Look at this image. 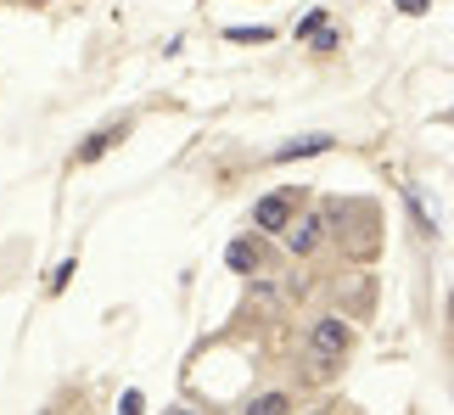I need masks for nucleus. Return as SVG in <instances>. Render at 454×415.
Masks as SVG:
<instances>
[{
	"instance_id": "f257e3e1",
	"label": "nucleus",
	"mask_w": 454,
	"mask_h": 415,
	"mask_svg": "<svg viewBox=\"0 0 454 415\" xmlns=\"http://www.w3.org/2000/svg\"><path fill=\"white\" fill-rule=\"evenodd\" d=\"M320 224L325 236L342 241L348 258H359V264H371V258L381 253V208L364 202V197H331L320 208Z\"/></svg>"
},
{
	"instance_id": "f03ea898",
	"label": "nucleus",
	"mask_w": 454,
	"mask_h": 415,
	"mask_svg": "<svg viewBox=\"0 0 454 415\" xmlns=\"http://www.w3.org/2000/svg\"><path fill=\"white\" fill-rule=\"evenodd\" d=\"M354 348V325H348L342 315H320L314 320V332H309V359H314V376L320 382H331L342 365V354Z\"/></svg>"
},
{
	"instance_id": "7ed1b4c3",
	"label": "nucleus",
	"mask_w": 454,
	"mask_h": 415,
	"mask_svg": "<svg viewBox=\"0 0 454 415\" xmlns=\"http://www.w3.org/2000/svg\"><path fill=\"white\" fill-rule=\"evenodd\" d=\"M298 202H303V185H286V192H270V197H258V202H253V231H264V236H281V231H286V219L298 214Z\"/></svg>"
},
{
	"instance_id": "20e7f679",
	"label": "nucleus",
	"mask_w": 454,
	"mask_h": 415,
	"mask_svg": "<svg viewBox=\"0 0 454 415\" xmlns=\"http://www.w3.org/2000/svg\"><path fill=\"white\" fill-rule=\"evenodd\" d=\"M281 236H286V247L298 253V258H309V253L325 241V224H320V214H292Z\"/></svg>"
},
{
	"instance_id": "39448f33",
	"label": "nucleus",
	"mask_w": 454,
	"mask_h": 415,
	"mask_svg": "<svg viewBox=\"0 0 454 415\" xmlns=\"http://www.w3.org/2000/svg\"><path fill=\"white\" fill-rule=\"evenodd\" d=\"M118 141H129V124H107V129H96V135H90V141H84V146L74 152V163L84 168V163H96V158H107V152H113Z\"/></svg>"
},
{
	"instance_id": "423d86ee",
	"label": "nucleus",
	"mask_w": 454,
	"mask_h": 415,
	"mask_svg": "<svg viewBox=\"0 0 454 415\" xmlns=\"http://www.w3.org/2000/svg\"><path fill=\"white\" fill-rule=\"evenodd\" d=\"M224 264H231L236 275H253L258 264H264V247H258V236H236L231 247H224Z\"/></svg>"
},
{
	"instance_id": "0eeeda50",
	"label": "nucleus",
	"mask_w": 454,
	"mask_h": 415,
	"mask_svg": "<svg viewBox=\"0 0 454 415\" xmlns=\"http://www.w3.org/2000/svg\"><path fill=\"white\" fill-rule=\"evenodd\" d=\"M337 141L331 135H303V141H286V146H275V163H298V158H320V152H331Z\"/></svg>"
},
{
	"instance_id": "6e6552de",
	"label": "nucleus",
	"mask_w": 454,
	"mask_h": 415,
	"mask_svg": "<svg viewBox=\"0 0 454 415\" xmlns=\"http://www.w3.org/2000/svg\"><path fill=\"white\" fill-rule=\"evenodd\" d=\"M241 415H292V393H258Z\"/></svg>"
},
{
	"instance_id": "1a4fd4ad",
	"label": "nucleus",
	"mask_w": 454,
	"mask_h": 415,
	"mask_svg": "<svg viewBox=\"0 0 454 415\" xmlns=\"http://www.w3.org/2000/svg\"><path fill=\"white\" fill-rule=\"evenodd\" d=\"M224 40H236V45H270L275 28H224Z\"/></svg>"
},
{
	"instance_id": "9d476101",
	"label": "nucleus",
	"mask_w": 454,
	"mask_h": 415,
	"mask_svg": "<svg viewBox=\"0 0 454 415\" xmlns=\"http://www.w3.org/2000/svg\"><path fill=\"white\" fill-rule=\"evenodd\" d=\"M74 275H79V264H74V258H67V264H57V270H51V281H45V292H62L67 281H74Z\"/></svg>"
},
{
	"instance_id": "9b49d317",
	"label": "nucleus",
	"mask_w": 454,
	"mask_h": 415,
	"mask_svg": "<svg viewBox=\"0 0 454 415\" xmlns=\"http://www.w3.org/2000/svg\"><path fill=\"white\" fill-rule=\"evenodd\" d=\"M118 415H146V393H141V388H129L124 399H118Z\"/></svg>"
},
{
	"instance_id": "f8f14e48",
	"label": "nucleus",
	"mask_w": 454,
	"mask_h": 415,
	"mask_svg": "<svg viewBox=\"0 0 454 415\" xmlns=\"http://www.w3.org/2000/svg\"><path fill=\"white\" fill-rule=\"evenodd\" d=\"M314 28H325V6H314V12L303 17V23H298V40H309V34H314Z\"/></svg>"
},
{
	"instance_id": "ddd939ff",
	"label": "nucleus",
	"mask_w": 454,
	"mask_h": 415,
	"mask_svg": "<svg viewBox=\"0 0 454 415\" xmlns=\"http://www.w3.org/2000/svg\"><path fill=\"white\" fill-rule=\"evenodd\" d=\"M309 40H314V51H320V57H325V51H337V45H342V40H337V34H331V28H314Z\"/></svg>"
},
{
	"instance_id": "4468645a",
	"label": "nucleus",
	"mask_w": 454,
	"mask_h": 415,
	"mask_svg": "<svg viewBox=\"0 0 454 415\" xmlns=\"http://www.w3.org/2000/svg\"><path fill=\"white\" fill-rule=\"evenodd\" d=\"M398 12H404V17H427L432 0H398Z\"/></svg>"
},
{
	"instance_id": "2eb2a0df",
	"label": "nucleus",
	"mask_w": 454,
	"mask_h": 415,
	"mask_svg": "<svg viewBox=\"0 0 454 415\" xmlns=\"http://www.w3.org/2000/svg\"><path fill=\"white\" fill-rule=\"evenodd\" d=\"M168 415H197V410H168Z\"/></svg>"
},
{
	"instance_id": "dca6fc26",
	"label": "nucleus",
	"mask_w": 454,
	"mask_h": 415,
	"mask_svg": "<svg viewBox=\"0 0 454 415\" xmlns=\"http://www.w3.org/2000/svg\"><path fill=\"white\" fill-rule=\"evenodd\" d=\"M28 6H51V0H28Z\"/></svg>"
},
{
	"instance_id": "f3484780",
	"label": "nucleus",
	"mask_w": 454,
	"mask_h": 415,
	"mask_svg": "<svg viewBox=\"0 0 454 415\" xmlns=\"http://www.w3.org/2000/svg\"><path fill=\"white\" fill-rule=\"evenodd\" d=\"M314 415H325V410H314Z\"/></svg>"
}]
</instances>
